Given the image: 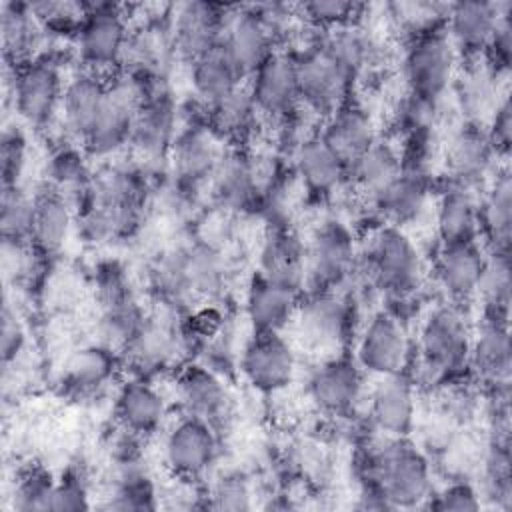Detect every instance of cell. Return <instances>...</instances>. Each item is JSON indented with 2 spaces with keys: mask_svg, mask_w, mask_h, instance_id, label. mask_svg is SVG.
<instances>
[{
  "mask_svg": "<svg viewBox=\"0 0 512 512\" xmlns=\"http://www.w3.org/2000/svg\"><path fill=\"white\" fill-rule=\"evenodd\" d=\"M472 324L456 304L434 306L420 324L414 374L416 388L434 390L468 366Z\"/></svg>",
  "mask_w": 512,
  "mask_h": 512,
  "instance_id": "6da1fadb",
  "label": "cell"
},
{
  "mask_svg": "<svg viewBox=\"0 0 512 512\" xmlns=\"http://www.w3.org/2000/svg\"><path fill=\"white\" fill-rule=\"evenodd\" d=\"M390 508L426 506L432 492V470L426 456L406 438H388L368 452V480Z\"/></svg>",
  "mask_w": 512,
  "mask_h": 512,
  "instance_id": "7a4b0ae2",
  "label": "cell"
},
{
  "mask_svg": "<svg viewBox=\"0 0 512 512\" xmlns=\"http://www.w3.org/2000/svg\"><path fill=\"white\" fill-rule=\"evenodd\" d=\"M372 282L392 298H406L424 278V258L404 228L380 224L362 252Z\"/></svg>",
  "mask_w": 512,
  "mask_h": 512,
  "instance_id": "3957f363",
  "label": "cell"
},
{
  "mask_svg": "<svg viewBox=\"0 0 512 512\" xmlns=\"http://www.w3.org/2000/svg\"><path fill=\"white\" fill-rule=\"evenodd\" d=\"M132 80V78H130ZM140 102L134 118L130 148L142 162L168 160L180 132V108L170 88V78L132 80Z\"/></svg>",
  "mask_w": 512,
  "mask_h": 512,
  "instance_id": "277c9868",
  "label": "cell"
},
{
  "mask_svg": "<svg viewBox=\"0 0 512 512\" xmlns=\"http://www.w3.org/2000/svg\"><path fill=\"white\" fill-rule=\"evenodd\" d=\"M130 30L124 6L110 2L84 4L82 22L72 38L82 68L102 76L120 70Z\"/></svg>",
  "mask_w": 512,
  "mask_h": 512,
  "instance_id": "5b68a950",
  "label": "cell"
},
{
  "mask_svg": "<svg viewBox=\"0 0 512 512\" xmlns=\"http://www.w3.org/2000/svg\"><path fill=\"white\" fill-rule=\"evenodd\" d=\"M458 62L460 58L450 44L444 26L406 40L402 58L406 92L440 102L456 80Z\"/></svg>",
  "mask_w": 512,
  "mask_h": 512,
  "instance_id": "8992f818",
  "label": "cell"
},
{
  "mask_svg": "<svg viewBox=\"0 0 512 512\" xmlns=\"http://www.w3.org/2000/svg\"><path fill=\"white\" fill-rule=\"evenodd\" d=\"M66 78L56 58H38L12 68L10 94L16 114L34 128H48L58 122Z\"/></svg>",
  "mask_w": 512,
  "mask_h": 512,
  "instance_id": "52a82bcc",
  "label": "cell"
},
{
  "mask_svg": "<svg viewBox=\"0 0 512 512\" xmlns=\"http://www.w3.org/2000/svg\"><path fill=\"white\" fill-rule=\"evenodd\" d=\"M294 58L300 110L324 120L350 100L356 82L322 50L316 38L294 52Z\"/></svg>",
  "mask_w": 512,
  "mask_h": 512,
  "instance_id": "ba28073f",
  "label": "cell"
},
{
  "mask_svg": "<svg viewBox=\"0 0 512 512\" xmlns=\"http://www.w3.org/2000/svg\"><path fill=\"white\" fill-rule=\"evenodd\" d=\"M356 364L376 378L406 374L412 364V342L402 320L386 310L370 316L356 342Z\"/></svg>",
  "mask_w": 512,
  "mask_h": 512,
  "instance_id": "9c48e42d",
  "label": "cell"
},
{
  "mask_svg": "<svg viewBox=\"0 0 512 512\" xmlns=\"http://www.w3.org/2000/svg\"><path fill=\"white\" fill-rule=\"evenodd\" d=\"M260 118L288 122L300 110L294 52L278 48L246 80Z\"/></svg>",
  "mask_w": 512,
  "mask_h": 512,
  "instance_id": "30bf717a",
  "label": "cell"
},
{
  "mask_svg": "<svg viewBox=\"0 0 512 512\" xmlns=\"http://www.w3.org/2000/svg\"><path fill=\"white\" fill-rule=\"evenodd\" d=\"M306 248V286L336 290L356 268L358 250L352 232L338 220L316 228Z\"/></svg>",
  "mask_w": 512,
  "mask_h": 512,
  "instance_id": "8fae6325",
  "label": "cell"
},
{
  "mask_svg": "<svg viewBox=\"0 0 512 512\" xmlns=\"http://www.w3.org/2000/svg\"><path fill=\"white\" fill-rule=\"evenodd\" d=\"M218 430L194 416L184 414L164 436L162 456L174 478L200 480L218 458Z\"/></svg>",
  "mask_w": 512,
  "mask_h": 512,
  "instance_id": "7c38bea8",
  "label": "cell"
},
{
  "mask_svg": "<svg viewBox=\"0 0 512 512\" xmlns=\"http://www.w3.org/2000/svg\"><path fill=\"white\" fill-rule=\"evenodd\" d=\"M238 370L254 390L276 394L292 384L296 376V354L282 334L254 332L238 356Z\"/></svg>",
  "mask_w": 512,
  "mask_h": 512,
  "instance_id": "4fadbf2b",
  "label": "cell"
},
{
  "mask_svg": "<svg viewBox=\"0 0 512 512\" xmlns=\"http://www.w3.org/2000/svg\"><path fill=\"white\" fill-rule=\"evenodd\" d=\"M138 102L140 96L136 84L128 76L120 82H110L108 104L92 132L80 144L88 158L110 160L130 148Z\"/></svg>",
  "mask_w": 512,
  "mask_h": 512,
  "instance_id": "5bb4252c",
  "label": "cell"
},
{
  "mask_svg": "<svg viewBox=\"0 0 512 512\" xmlns=\"http://www.w3.org/2000/svg\"><path fill=\"white\" fill-rule=\"evenodd\" d=\"M232 6L212 2H186L170 14V36L178 60L192 64L214 50L224 34Z\"/></svg>",
  "mask_w": 512,
  "mask_h": 512,
  "instance_id": "9a60e30c",
  "label": "cell"
},
{
  "mask_svg": "<svg viewBox=\"0 0 512 512\" xmlns=\"http://www.w3.org/2000/svg\"><path fill=\"white\" fill-rule=\"evenodd\" d=\"M498 156L486 136L484 124L462 122L446 140L444 168L446 180L478 190L494 172Z\"/></svg>",
  "mask_w": 512,
  "mask_h": 512,
  "instance_id": "2e32d148",
  "label": "cell"
},
{
  "mask_svg": "<svg viewBox=\"0 0 512 512\" xmlns=\"http://www.w3.org/2000/svg\"><path fill=\"white\" fill-rule=\"evenodd\" d=\"M220 46L246 80L270 54L282 48L256 6H232Z\"/></svg>",
  "mask_w": 512,
  "mask_h": 512,
  "instance_id": "e0dca14e",
  "label": "cell"
},
{
  "mask_svg": "<svg viewBox=\"0 0 512 512\" xmlns=\"http://www.w3.org/2000/svg\"><path fill=\"white\" fill-rule=\"evenodd\" d=\"M108 96L110 80L102 74L82 68L66 78L58 124L72 142L82 144L92 132L108 104Z\"/></svg>",
  "mask_w": 512,
  "mask_h": 512,
  "instance_id": "ac0fdd59",
  "label": "cell"
},
{
  "mask_svg": "<svg viewBox=\"0 0 512 512\" xmlns=\"http://www.w3.org/2000/svg\"><path fill=\"white\" fill-rule=\"evenodd\" d=\"M506 8L508 4L480 0L448 4L444 32L460 60L474 62L484 58V52Z\"/></svg>",
  "mask_w": 512,
  "mask_h": 512,
  "instance_id": "d6986e66",
  "label": "cell"
},
{
  "mask_svg": "<svg viewBox=\"0 0 512 512\" xmlns=\"http://www.w3.org/2000/svg\"><path fill=\"white\" fill-rule=\"evenodd\" d=\"M308 396L322 412L346 416L364 396V372L354 358H328L312 370L308 378Z\"/></svg>",
  "mask_w": 512,
  "mask_h": 512,
  "instance_id": "ffe728a7",
  "label": "cell"
},
{
  "mask_svg": "<svg viewBox=\"0 0 512 512\" xmlns=\"http://www.w3.org/2000/svg\"><path fill=\"white\" fill-rule=\"evenodd\" d=\"M224 148L220 138L208 128L206 122L182 126L168 154V164L178 184L186 188H200L208 184Z\"/></svg>",
  "mask_w": 512,
  "mask_h": 512,
  "instance_id": "44dd1931",
  "label": "cell"
},
{
  "mask_svg": "<svg viewBox=\"0 0 512 512\" xmlns=\"http://www.w3.org/2000/svg\"><path fill=\"white\" fill-rule=\"evenodd\" d=\"M176 398L184 414L212 424L216 430L232 416V396L220 374L190 364L176 378Z\"/></svg>",
  "mask_w": 512,
  "mask_h": 512,
  "instance_id": "7402d4cb",
  "label": "cell"
},
{
  "mask_svg": "<svg viewBox=\"0 0 512 512\" xmlns=\"http://www.w3.org/2000/svg\"><path fill=\"white\" fill-rule=\"evenodd\" d=\"M472 374L494 388L496 394L508 392L512 372V346L506 320L480 318L472 328L468 366Z\"/></svg>",
  "mask_w": 512,
  "mask_h": 512,
  "instance_id": "603a6c76",
  "label": "cell"
},
{
  "mask_svg": "<svg viewBox=\"0 0 512 512\" xmlns=\"http://www.w3.org/2000/svg\"><path fill=\"white\" fill-rule=\"evenodd\" d=\"M416 386L408 374L382 376L368 396V416L388 438H406L416 422Z\"/></svg>",
  "mask_w": 512,
  "mask_h": 512,
  "instance_id": "cb8c5ba5",
  "label": "cell"
},
{
  "mask_svg": "<svg viewBox=\"0 0 512 512\" xmlns=\"http://www.w3.org/2000/svg\"><path fill=\"white\" fill-rule=\"evenodd\" d=\"M212 198L224 212H244L260 200V180L250 156L242 148L222 152L210 180Z\"/></svg>",
  "mask_w": 512,
  "mask_h": 512,
  "instance_id": "d4e9b609",
  "label": "cell"
},
{
  "mask_svg": "<svg viewBox=\"0 0 512 512\" xmlns=\"http://www.w3.org/2000/svg\"><path fill=\"white\" fill-rule=\"evenodd\" d=\"M430 194V172L402 164L400 174L384 190L370 198V204L374 206L382 224L404 228L414 224L426 212Z\"/></svg>",
  "mask_w": 512,
  "mask_h": 512,
  "instance_id": "484cf974",
  "label": "cell"
},
{
  "mask_svg": "<svg viewBox=\"0 0 512 512\" xmlns=\"http://www.w3.org/2000/svg\"><path fill=\"white\" fill-rule=\"evenodd\" d=\"M302 336L316 348H332L346 340L352 324L350 302L336 290H314L298 306L296 318Z\"/></svg>",
  "mask_w": 512,
  "mask_h": 512,
  "instance_id": "4316f807",
  "label": "cell"
},
{
  "mask_svg": "<svg viewBox=\"0 0 512 512\" xmlns=\"http://www.w3.org/2000/svg\"><path fill=\"white\" fill-rule=\"evenodd\" d=\"M486 258L488 256L478 240L438 244L434 256V278L452 302H464L476 296Z\"/></svg>",
  "mask_w": 512,
  "mask_h": 512,
  "instance_id": "83f0119b",
  "label": "cell"
},
{
  "mask_svg": "<svg viewBox=\"0 0 512 512\" xmlns=\"http://www.w3.org/2000/svg\"><path fill=\"white\" fill-rule=\"evenodd\" d=\"M182 346L184 338L174 322L148 316L124 352L128 364L134 368V376L150 378L172 366L178 360Z\"/></svg>",
  "mask_w": 512,
  "mask_h": 512,
  "instance_id": "f1b7e54d",
  "label": "cell"
},
{
  "mask_svg": "<svg viewBox=\"0 0 512 512\" xmlns=\"http://www.w3.org/2000/svg\"><path fill=\"white\" fill-rule=\"evenodd\" d=\"M114 412L122 430L144 438L162 428L168 416V404L150 378L132 376L118 388Z\"/></svg>",
  "mask_w": 512,
  "mask_h": 512,
  "instance_id": "f546056e",
  "label": "cell"
},
{
  "mask_svg": "<svg viewBox=\"0 0 512 512\" xmlns=\"http://www.w3.org/2000/svg\"><path fill=\"white\" fill-rule=\"evenodd\" d=\"M300 292L256 274L244 296V312L254 332L270 334L282 330L296 318Z\"/></svg>",
  "mask_w": 512,
  "mask_h": 512,
  "instance_id": "4dcf8cb0",
  "label": "cell"
},
{
  "mask_svg": "<svg viewBox=\"0 0 512 512\" xmlns=\"http://www.w3.org/2000/svg\"><path fill=\"white\" fill-rule=\"evenodd\" d=\"M292 168L302 186L318 196H328L348 182V166L320 134H308L296 144Z\"/></svg>",
  "mask_w": 512,
  "mask_h": 512,
  "instance_id": "1f68e13d",
  "label": "cell"
},
{
  "mask_svg": "<svg viewBox=\"0 0 512 512\" xmlns=\"http://www.w3.org/2000/svg\"><path fill=\"white\" fill-rule=\"evenodd\" d=\"M478 212H480L478 190L446 180L434 208V222H436V234L440 244L478 240L480 238Z\"/></svg>",
  "mask_w": 512,
  "mask_h": 512,
  "instance_id": "d6a6232c",
  "label": "cell"
},
{
  "mask_svg": "<svg viewBox=\"0 0 512 512\" xmlns=\"http://www.w3.org/2000/svg\"><path fill=\"white\" fill-rule=\"evenodd\" d=\"M256 274L290 290L302 292L306 286L304 242L284 226L272 228L262 242Z\"/></svg>",
  "mask_w": 512,
  "mask_h": 512,
  "instance_id": "836d02e7",
  "label": "cell"
},
{
  "mask_svg": "<svg viewBox=\"0 0 512 512\" xmlns=\"http://www.w3.org/2000/svg\"><path fill=\"white\" fill-rule=\"evenodd\" d=\"M480 234L490 254H510L512 242V178L508 168H498L480 196Z\"/></svg>",
  "mask_w": 512,
  "mask_h": 512,
  "instance_id": "e575fe53",
  "label": "cell"
},
{
  "mask_svg": "<svg viewBox=\"0 0 512 512\" xmlns=\"http://www.w3.org/2000/svg\"><path fill=\"white\" fill-rule=\"evenodd\" d=\"M318 134L346 166L378 140L372 116L352 100L324 118V126Z\"/></svg>",
  "mask_w": 512,
  "mask_h": 512,
  "instance_id": "d590c367",
  "label": "cell"
},
{
  "mask_svg": "<svg viewBox=\"0 0 512 512\" xmlns=\"http://www.w3.org/2000/svg\"><path fill=\"white\" fill-rule=\"evenodd\" d=\"M316 42L322 50L358 82L380 60V44L360 22L324 30Z\"/></svg>",
  "mask_w": 512,
  "mask_h": 512,
  "instance_id": "8d00e7d4",
  "label": "cell"
},
{
  "mask_svg": "<svg viewBox=\"0 0 512 512\" xmlns=\"http://www.w3.org/2000/svg\"><path fill=\"white\" fill-rule=\"evenodd\" d=\"M0 36L4 58L18 68L42 52L46 30L26 2H4L0 10Z\"/></svg>",
  "mask_w": 512,
  "mask_h": 512,
  "instance_id": "74e56055",
  "label": "cell"
},
{
  "mask_svg": "<svg viewBox=\"0 0 512 512\" xmlns=\"http://www.w3.org/2000/svg\"><path fill=\"white\" fill-rule=\"evenodd\" d=\"M76 226V206L64 194L48 188L36 196V212L32 224L30 246L42 254L52 256L68 242Z\"/></svg>",
  "mask_w": 512,
  "mask_h": 512,
  "instance_id": "f35d334b",
  "label": "cell"
},
{
  "mask_svg": "<svg viewBox=\"0 0 512 512\" xmlns=\"http://www.w3.org/2000/svg\"><path fill=\"white\" fill-rule=\"evenodd\" d=\"M116 350L104 342L76 350L62 368V386L74 396H92L104 390L116 376Z\"/></svg>",
  "mask_w": 512,
  "mask_h": 512,
  "instance_id": "ab89813d",
  "label": "cell"
},
{
  "mask_svg": "<svg viewBox=\"0 0 512 512\" xmlns=\"http://www.w3.org/2000/svg\"><path fill=\"white\" fill-rule=\"evenodd\" d=\"M188 66L190 88L202 108L220 102L222 98L246 84V78L240 74V70L234 66V62L228 58L220 44Z\"/></svg>",
  "mask_w": 512,
  "mask_h": 512,
  "instance_id": "60d3db41",
  "label": "cell"
},
{
  "mask_svg": "<svg viewBox=\"0 0 512 512\" xmlns=\"http://www.w3.org/2000/svg\"><path fill=\"white\" fill-rule=\"evenodd\" d=\"M180 248L192 296L204 300L220 298L226 292L230 278L228 260L222 250L208 240H198Z\"/></svg>",
  "mask_w": 512,
  "mask_h": 512,
  "instance_id": "b9f144b4",
  "label": "cell"
},
{
  "mask_svg": "<svg viewBox=\"0 0 512 512\" xmlns=\"http://www.w3.org/2000/svg\"><path fill=\"white\" fill-rule=\"evenodd\" d=\"M466 64L468 66L464 72L456 74L452 88L456 90V102L466 116V122L482 124V120L490 118L496 104L504 96L498 92V80L502 76L496 74L484 60Z\"/></svg>",
  "mask_w": 512,
  "mask_h": 512,
  "instance_id": "7bdbcfd3",
  "label": "cell"
},
{
  "mask_svg": "<svg viewBox=\"0 0 512 512\" xmlns=\"http://www.w3.org/2000/svg\"><path fill=\"white\" fill-rule=\"evenodd\" d=\"M142 206H112L84 202L76 208L78 234L90 244H110L130 236L138 226Z\"/></svg>",
  "mask_w": 512,
  "mask_h": 512,
  "instance_id": "ee69618b",
  "label": "cell"
},
{
  "mask_svg": "<svg viewBox=\"0 0 512 512\" xmlns=\"http://www.w3.org/2000/svg\"><path fill=\"white\" fill-rule=\"evenodd\" d=\"M402 170V152L384 140H376L348 166V182L368 200L384 190Z\"/></svg>",
  "mask_w": 512,
  "mask_h": 512,
  "instance_id": "f6af8a7d",
  "label": "cell"
},
{
  "mask_svg": "<svg viewBox=\"0 0 512 512\" xmlns=\"http://www.w3.org/2000/svg\"><path fill=\"white\" fill-rule=\"evenodd\" d=\"M204 120L220 140L240 144L254 132L260 116L244 84L220 102L204 108Z\"/></svg>",
  "mask_w": 512,
  "mask_h": 512,
  "instance_id": "bcb514c9",
  "label": "cell"
},
{
  "mask_svg": "<svg viewBox=\"0 0 512 512\" xmlns=\"http://www.w3.org/2000/svg\"><path fill=\"white\" fill-rule=\"evenodd\" d=\"M146 318L148 316L140 306L138 298L134 296V292L110 302H102L100 324H98L102 342L112 348L124 350L132 342V338L140 332Z\"/></svg>",
  "mask_w": 512,
  "mask_h": 512,
  "instance_id": "7dc6e473",
  "label": "cell"
},
{
  "mask_svg": "<svg viewBox=\"0 0 512 512\" xmlns=\"http://www.w3.org/2000/svg\"><path fill=\"white\" fill-rule=\"evenodd\" d=\"M510 254H488L476 296L482 302V318L506 320L510 310Z\"/></svg>",
  "mask_w": 512,
  "mask_h": 512,
  "instance_id": "c3c4849f",
  "label": "cell"
},
{
  "mask_svg": "<svg viewBox=\"0 0 512 512\" xmlns=\"http://www.w3.org/2000/svg\"><path fill=\"white\" fill-rule=\"evenodd\" d=\"M36 196H30L20 184L2 186L0 228L4 244L30 246Z\"/></svg>",
  "mask_w": 512,
  "mask_h": 512,
  "instance_id": "681fc988",
  "label": "cell"
},
{
  "mask_svg": "<svg viewBox=\"0 0 512 512\" xmlns=\"http://www.w3.org/2000/svg\"><path fill=\"white\" fill-rule=\"evenodd\" d=\"M86 154L80 148L70 146H62L58 148L50 162H48V178H50V188L64 194L66 198H70L74 202V206L80 202V198L84 196L92 172L88 170L86 164Z\"/></svg>",
  "mask_w": 512,
  "mask_h": 512,
  "instance_id": "f907efd6",
  "label": "cell"
},
{
  "mask_svg": "<svg viewBox=\"0 0 512 512\" xmlns=\"http://www.w3.org/2000/svg\"><path fill=\"white\" fill-rule=\"evenodd\" d=\"M150 286L156 298L168 308H178L194 300L186 280L182 248L168 250L156 258V262L150 268Z\"/></svg>",
  "mask_w": 512,
  "mask_h": 512,
  "instance_id": "816d5d0a",
  "label": "cell"
},
{
  "mask_svg": "<svg viewBox=\"0 0 512 512\" xmlns=\"http://www.w3.org/2000/svg\"><path fill=\"white\" fill-rule=\"evenodd\" d=\"M296 16H300L314 30H332L348 24H358L364 16V6L346 0H314L296 6Z\"/></svg>",
  "mask_w": 512,
  "mask_h": 512,
  "instance_id": "f5cc1de1",
  "label": "cell"
},
{
  "mask_svg": "<svg viewBox=\"0 0 512 512\" xmlns=\"http://www.w3.org/2000/svg\"><path fill=\"white\" fill-rule=\"evenodd\" d=\"M390 18L394 24L406 34V40L444 26V18L448 12V4H432V2H400L390 4Z\"/></svg>",
  "mask_w": 512,
  "mask_h": 512,
  "instance_id": "db71d44e",
  "label": "cell"
},
{
  "mask_svg": "<svg viewBox=\"0 0 512 512\" xmlns=\"http://www.w3.org/2000/svg\"><path fill=\"white\" fill-rule=\"evenodd\" d=\"M254 500L250 480L240 472L222 474L208 490L206 506L214 510H250Z\"/></svg>",
  "mask_w": 512,
  "mask_h": 512,
  "instance_id": "11a10c76",
  "label": "cell"
},
{
  "mask_svg": "<svg viewBox=\"0 0 512 512\" xmlns=\"http://www.w3.org/2000/svg\"><path fill=\"white\" fill-rule=\"evenodd\" d=\"M56 482L44 470H28L20 476L14 490V508L22 512L52 510Z\"/></svg>",
  "mask_w": 512,
  "mask_h": 512,
  "instance_id": "9f6ffc18",
  "label": "cell"
},
{
  "mask_svg": "<svg viewBox=\"0 0 512 512\" xmlns=\"http://www.w3.org/2000/svg\"><path fill=\"white\" fill-rule=\"evenodd\" d=\"M32 12L40 20L46 34H64L70 32L72 38L82 22L84 16V4H72V2H30Z\"/></svg>",
  "mask_w": 512,
  "mask_h": 512,
  "instance_id": "6f0895ef",
  "label": "cell"
},
{
  "mask_svg": "<svg viewBox=\"0 0 512 512\" xmlns=\"http://www.w3.org/2000/svg\"><path fill=\"white\" fill-rule=\"evenodd\" d=\"M484 492H486V498L494 500L500 506H508L510 502L512 486H510V458H508L506 442L492 444V452L486 460Z\"/></svg>",
  "mask_w": 512,
  "mask_h": 512,
  "instance_id": "680465c9",
  "label": "cell"
},
{
  "mask_svg": "<svg viewBox=\"0 0 512 512\" xmlns=\"http://www.w3.org/2000/svg\"><path fill=\"white\" fill-rule=\"evenodd\" d=\"M0 160H2V186L20 184V176L26 166V138L22 130L8 128L2 134V148H0Z\"/></svg>",
  "mask_w": 512,
  "mask_h": 512,
  "instance_id": "91938a15",
  "label": "cell"
},
{
  "mask_svg": "<svg viewBox=\"0 0 512 512\" xmlns=\"http://www.w3.org/2000/svg\"><path fill=\"white\" fill-rule=\"evenodd\" d=\"M426 506L442 512H448V510L468 512V510H478L482 506V496L474 486L466 482H452L442 490L432 492Z\"/></svg>",
  "mask_w": 512,
  "mask_h": 512,
  "instance_id": "94428289",
  "label": "cell"
},
{
  "mask_svg": "<svg viewBox=\"0 0 512 512\" xmlns=\"http://www.w3.org/2000/svg\"><path fill=\"white\" fill-rule=\"evenodd\" d=\"M510 58H512V22H510V4H508L482 60L496 74L506 76L510 70Z\"/></svg>",
  "mask_w": 512,
  "mask_h": 512,
  "instance_id": "6125c7cd",
  "label": "cell"
},
{
  "mask_svg": "<svg viewBox=\"0 0 512 512\" xmlns=\"http://www.w3.org/2000/svg\"><path fill=\"white\" fill-rule=\"evenodd\" d=\"M486 136L498 156V160H506L512 148V104L508 94L496 104L494 112L488 118Z\"/></svg>",
  "mask_w": 512,
  "mask_h": 512,
  "instance_id": "be15d7a7",
  "label": "cell"
},
{
  "mask_svg": "<svg viewBox=\"0 0 512 512\" xmlns=\"http://www.w3.org/2000/svg\"><path fill=\"white\" fill-rule=\"evenodd\" d=\"M26 342V332L24 326L16 314V310L6 302L2 310V328H0V354H2V364L8 366L18 358Z\"/></svg>",
  "mask_w": 512,
  "mask_h": 512,
  "instance_id": "e7e4bbea",
  "label": "cell"
},
{
  "mask_svg": "<svg viewBox=\"0 0 512 512\" xmlns=\"http://www.w3.org/2000/svg\"><path fill=\"white\" fill-rule=\"evenodd\" d=\"M88 502V488L86 482L78 472H68L56 482L52 510H86Z\"/></svg>",
  "mask_w": 512,
  "mask_h": 512,
  "instance_id": "03108f58",
  "label": "cell"
}]
</instances>
